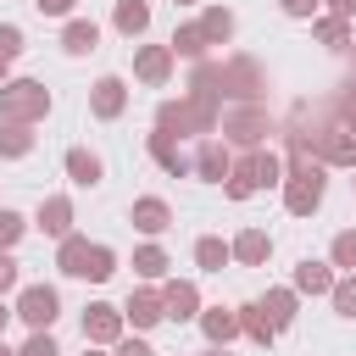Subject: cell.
<instances>
[{
	"instance_id": "obj_1",
	"label": "cell",
	"mask_w": 356,
	"mask_h": 356,
	"mask_svg": "<svg viewBox=\"0 0 356 356\" xmlns=\"http://www.w3.org/2000/svg\"><path fill=\"white\" fill-rule=\"evenodd\" d=\"M217 122H222V100L217 95H200V89L156 106V128H167L172 139H184V134H200L206 139V134H217Z\"/></svg>"
},
{
	"instance_id": "obj_2",
	"label": "cell",
	"mask_w": 356,
	"mask_h": 356,
	"mask_svg": "<svg viewBox=\"0 0 356 356\" xmlns=\"http://www.w3.org/2000/svg\"><path fill=\"white\" fill-rule=\"evenodd\" d=\"M267 184H284V156H273L267 145H256V150L234 156V172L222 178V195H228V200H250V195L267 189Z\"/></svg>"
},
{
	"instance_id": "obj_3",
	"label": "cell",
	"mask_w": 356,
	"mask_h": 356,
	"mask_svg": "<svg viewBox=\"0 0 356 356\" xmlns=\"http://www.w3.org/2000/svg\"><path fill=\"white\" fill-rule=\"evenodd\" d=\"M222 100L228 106H267V67L256 56H228L222 61Z\"/></svg>"
},
{
	"instance_id": "obj_4",
	"label": "cell",
	"mask_w": 356,
	"mask_h": 356,
	"mask_svg": "<svg viewBox=\"0 0 356 356\" xmlns=\"http://www.w3.org/2000/svg\"><path fill=\"white\" fill-rule=\"evenodd\" d=\"M0 117L6 122H44L50 117V89L39 78H6L0 83Z\"/></svg>"
},
{
	"instance_id": "obj_5",
	"label": "cell",
	"mask_w": 356,
	"mask_h": 356,
	"mask_svg": "<svg viewBox=\"0 0 356 356\" xmlns=\"http://www.w3.org/2000/svg\"><path fill=\"white\" fill-rule=\"evenodd\" d=\"M217 128H222V139L239 145V150H256L267 134H278V122L267 117V106H228Z\"/></svg>"
},
{
	"instance_id": "obj_6",
	"label": "cell",
	"mask_w": 356,
	"mask_h": 356,
	"mask_svg": "<svg viewBox=\"0 0 356 356\" xmlns=\"http://www.w3.org/2000/svg\"><path fill=\"white\" fill-rule=\"evenodd\" d=\"M328 167H306V172H284V211L289 217H312L317 206H323V189H328V178H323Z\"/></svg>"
},
{
	"instance_id": "obj_7",
	"label": "cell",
	"mask_w": 356,
	"mask_h": 356,
	"mask_svg": "<svg viewBox=\"0 0 356 356\" xmlns=\"http://www.w3.org/2000/svg\"><path fill=\"white\" fill-rule=\"evenodd\" d=\"M17 317H22L28 328H50V323L61 317V295H56L50 284H22V295H17Z\"/></svg>"
},
{
	"instance_id": "obj_8",
	"label": "cell",
	"mask_w": 356,
	"mask_h": 356,
	"mask_svg": "<svg viewBox=\"0 0 356 356\" xmlns=\"http://www.w3.org/2000/svg\"><path fill=\"white\" fill-rule=\"evenodd\" d=\"M122 306H106V300H95V306H83V339L89 345H117L122 339Z\"/></svg>"
},
{
	"instance_id": "obj_9",
	"label": "cell",
	"mask_w": 356,
	"mask_h": 356,
	"mask_svg": "<svg viewBox=\"0 0 356 356\" xmlns=\"http://www.w3.org/2000/svg\"><path fill=\"white\" fill-rule=\"evenodd\" d=\"M172 61H178L172 44H139V50H134V78L150 83V89H161V83L172 78Z\"/></svg>"
},
{
	"instance_id": "obj_10",
	"label": "cell",
	"mask_w": 356,
	"mask_h": 356,
	"mask_svg": "<svg viewBox=\"0 0 356 356\" xmlns=\"http://www.w3.org/2000/svg\"><path fill=\"white\" fill-rule=\"evenodd\" d=\"M89 111H95L100 122H117V117L128 111V83H122L117 72L95 78V89H89Z\"/></svg>"
},
{
	"instance_id": "obj_11",
	"label": "cell",
	"mask_w": 356,
	"mask_h": 356,
	"mask_svg": "<svg viewBox=\"0 0 356 356\" xmlns=\"http://www.w3.org/2000/svg\"><path fill=\"white\" fill-rule=\"evenodd\" d=\"M312 150H317V161H323V167H350V172H356V134H350L345 122H339V128H328Z\"/></svg>"
},
{
	"instance_id": "obj_12",
	"label": "cell",
	"mask_w": 356,
	"mask_h": 356,
	"mask_svg": "<svg viewBox=\"0 0 356 356\" xmlns=\"http://www.w3.org/2000/svg\"><path fill=\"white\" fill-rule=\"evenodd\" d=\"M122 317L134 328H156V323H167V295L161 289H134L128 306H122Z\"/></svg>"
},
{
	"instance_id": "obj_13",
	"label": "cell",
	"mask_w": 356,
	"mask_h": 356,
	"mask_svg": "<svg viewBox=\"0 0 356 356\" xmlns=\"http://www.w3.org/2000/svg\"><path fill=\"white\" fill-rule=\"evenodd\" d=\"M200 334L211 339V345H228V339H239L245 328H239V306H200Z\"/></svg>"
},
{
	"instance_id": "obj_14",
	"label": "cell",
	"mask_w": 356,
	"mask_h": 356,
	"mask_svg": "<svg viewBox=\"0 0 356 356\" xmlns=\"http://www.w3.org/2000/svg\"><path fill=\"white\" fill-rule=\"evenodd\" d=\"M128 222H134L139 234H167V228H172V206H167L161 195H139L134 211H128Z\"/></svg>"
},
{
	"instance_id": "obj_15",
	"label": "cell",
	"mask_w": 356,
	"mask_h": 356,
	"mask_svg": "<svg viewBox=\"0 0 356 356\" xmlns=\"http://www.w3.org/2000/svg\"><path fill=\"white\" fill-rule=\"evenodd\" d=\"M228 245H234V261L239 267H267V256H273V234L267 228H239Z\"/></svg>"
},
{
	"instance_id": "obj_16",
	"label": "cell",
	"mask_w": 356,
	"mask_h": 356,
	"mask_svg": "<svg viewBox=\"0 0 356 356\" xmlns=\"http://www.w3.org/2000/svg\"><path fill=\"white\" fill-rule=\"evenodd\" d=\"M161 295H167V317H172V323L200 317V289H195V278H167Z\"/></svg>"
},
{
	"instance_id": "obj_17",
	"label": "cell",
	"mask_w": 356,
	"mask_h": 356,
	"mask_svg": "<svg viewBox=\"0 0 356 356\" xmlns=\"http://www.w3.org/2000/svg\"><path fill=\"white\" fill-rule=\"evenodd\" d=\"M145 150H150V156H156V161H161V167H167L172 178H184V172H195V156H184V150H178V139H172L167 128H156V134L145 139Z\"/></svg>"
},
{
	"instance_id": "obj_18",
	"label": "cell",
	"mask_w": 356,
	"mask_h": 356,
	"mask_svg": "<svg viewBox=\"0 0 356 356\" xmlns=\"http://www.w3.org/2000/svg\"><path fill=\"white\" fill-rule=\"evenodd\" d=\"M234 172V156H228V145H217V139H200V150H195V178H206V184H222Z\"/></svg>"
},
{
	"instance_id": "obj_19",
	"label": "cell",
	"mask_w": 356,
	"mask_h": 356,
	"mask_svg": "<svg viewBox=\"0 0 356 356\" xmlns=\"http://www.w3.org/2000/svg\"><path fill=\"white\" fill-rule=\"evenodd\" d=\"M61 167H67V178H72V184H78V189H95V184H100V178H106V161H100V156H95V150H83V145H72V150H67V161H61Z\"/></svg>"
},
{
	"instance_id": "obj_20",
	"label": "cell",
	"mask_w": 356,
	"mask_h": 356,
	"mask_svg": "<svg viewBox=\"0 0 356 356\" xmlns=\"http://www.w3.org/2000/svg\"><path fill=\"white\" fill-rule=\"evenodd\" d=\"M89 239L83 234H67V239H56V267L67 273V278H89Z\"/></svg>"
},
{
	"instance_id": "obj_21",
	"label": "cell",
	"mask_w": 356,
	"mask_h": 356,
	"mask_svg": "<svg viewBox=\"0 0 356 356\" xmlns=\"http://www.w3.org/2000/svg\"><path fill=\"white\" fill-rule=\"evenodd\" d=\"M39 228H44L50 239H67V234H72V200H67V195H44V200H39Z\"/></svg>"
},
{
	"instance_id": "obj_22",
	"label": "cell",
	"mask_w": 356,
	"mask_h": 356,
	"mask_svg": "<svg viewBox=\"0 0 356 356\" xmlns=\"http://www.w3.org/2000/svg\"><path fill=\"white\" fill-rule=\"evenodd\" d=\"M239 328H245V339H256V345H273V339L284 334V328L267 317V306H261V300H245V306H239Z\"/></svg>"
},
{
	"instance_id": "obj_23",
	"label": "cell",
	"mask_w": 356,
	"mask_h": 356,
	"mask_svg": "<svg viewBox=\"0 0 356 356\" xmlns=\"http://www.w3.org/2000/svg\"><path fill=\"white\" fill-rule=\"evenodd\" d=\"M295 289H300V295H328V289H334V261H312V256H306V261L295 267Z\"/></svg>"
},
{
	"instance_id": "obj_24",
	"label": "cell",
	"mask_w": 356,
	"mask_h": 356,
	"mask_svg": "<svg viewBox=\"0 0 356 356\" xmlns=\"http://www.w3.org/2000/svg\"><path fill=\"white\" fill-rule=\"evenodd\" d=\"M111 28H117L122 39H139V33L150 28V6H145V0H117V11H111Z\"/></svg>"
},
{
	"instance_id": "obj_25",
	"label": "cell",
	"mask_w": 356,
	"mask_h": 356,
	"mask_svg": "<svg viewBox=\"0 0 356 356\" xmlns=\"http://www.w3.org/2000/svg\"><path fill=\"white\" fill-rule=\"evenodd\" d=\"M95 44H100V28H95L89 17H72V22L61 28V50H67V56H89Z\"/></svg>"
},
{
	"instance_id": "obj_26",
	"label": "cell",
	"mask_w": 356,
	"mask_h": 356,
	"mask_svg": "<svg viewBox=\"0 0 356 356\" xmlns=\"http://www.w3.org/2000/svg\"><path fill=\"white\" fill-rule=\"evenodd\" d=\"M172 56H184V61H206V50H211V39L200 33V22H184V28H172Z\"/></svg>"
},
{
	"instance_id": "obj_27",
	"label": "cell",
	"mask_w": 356,
	"mask_h": 356,
	"mask_svg": "<svg viewBox=\"0 0 356 356\" xmlns=\"http://www.w3.org/2000/svg\"><path fill=\"white\" fill-rule=\"evenodd\" d=\"M228 261H234V245H228V239H217V234H200V239H195V267L222 273Z\"/></svg>"
},
{
	"instance_id": "obj_28",
	"label": "cell",
	"mask_w": 356,
	"mask_h": 356,
	"mask_svg": "<svg viewBox=\"0 0 356 356\" xmlns=\"http://www.w3.org/2000/svg\"><path fill=\"white\" fill-rule=\"evenodd\" d=\"M312 33H317V44H328V50H350V39H356V33H350V17H334V11L317 17Z\"/></svg>"
},
{
	"instance_id": "obj_29",
	"label": "cell",
	"mask_w": 356,
	"mask_h": 356,
	"mask_svg": "<svg viewBox=\"0 0 356 356\" xmlns=\"http://www.w3.org/2000/svg\"><path fill=\"white\" fill-rule=\"evenodd\" d=\"M261 306H267V317H273L278 328H289V323H295V312H300V289H295V284H289V289H267V295H261Z\"/></svg>"
},
{
	"instance_id": "obj_30",
	"label": "cell",
	"mask_w": 356,
	"mask_h": 356,
	"mask_svg": "<svg viewBox=\"0 0 356 356\" xmlns=\"http://www.w3.org/2000/svg\"><path fill=\"white\" fill-rule=\"evenodd\" d=\"M28 150H33V122H6V117H0V156L17 161V156H28Z\"/></svg>"
},
{
	"instance_id": "obj_31",
	"label": "cell",
	"mask_w": 356,
	"mask_h": 356,
	"mask_svg": "<svg viewBox=\"0 0 356 356\" xmlns=\"http://www.w3.org/2000/svg\"><path fill=\"white\" fill-rule=\"evenodd\" d=\"M200 33H206L211 44H228V39H234V11H228V6H206V11H200Z\"/></svg>"
},
{
	"instance_id": "obj_32",
	"label": "cell",
	"mask_w": 356,
	"mask_h": 356,
	"mask_svg": "<svg viewBox=\"0 0 356 356\" xmlns=\"http://www.w3.org/2000/svg\"><path fill=\"white\" fill-rule=\"evenodd\" d=\"M167 267H172V261H167L161 245H139V250H134V273H139V278L156 284V278H167Z\"/></svg>"
},
{
	"instance_id": "obj_33",
	"label": "cell",
	"mask_w": 356,
	"mask_h": 356,
	"mask_svg": "<svg viewBox=\"0 0 356 356\" xmlns=\"http://www.w3.org/2000/svg\"><path fill=\"white\" fill-rule=\"evenodd\" d=\"M328 261H334V267H345V273H356V228H339V234H334Z\"/></svg>"
},
{
	"instance_id": "obj_34",
	"label": "cell",
	"mask_w": 356,
	"mask_h": 356,
	"mask_svg": "<svg viewBox=\"0 0 356 356\" xmlns=\"http://www.w3.org/2000/svg\"><path fill=\"white\" fill-rule=\"evenodd\" d=\"M328 300H334V312H339V317H356V273H345V278H334V289H328Z\"/></svg>"
},
{
	"instance_id": "obj_35",
	"label": "cell",
	"mask_w": 356,
	"mask_h": 356,
	"mask_svg": "<svg viewBox=\"0 0 356 356\" xmlns=\"http://www.w3.org/2000/svg\"><path fill=\"white\" fill-rule=\"evenodd\" d=\"M334 111H339V122H345V128L356 134V72H350V78H345V83L334 89Z\"/></svg>"
},
{
	"instance_id": "obj_36",
	"label": "cell",
	"mask_w": 356,
	"mask_h": 356,
	"mask_svg": "<svg viewBox=\"0 0 356 356\" xmlns=\"http://www.w3.org/2000/svg\"><path fill=\"white\" fill-rule=\"evenodd\" d=\"M111 273H117V250H111V245H95V250H89V278L106 284Z\"/></svg>"
},
{
	"instance_id": "obj_37",
	"label": "cell",
	"mask_w": 356,
	"mask_h": 356,
	"mask_svg": "<svg viewBox=\"0 0 356 356\" xmlns=\"http://www.w3.org/2000/svg\"><path fill=\"white\" fill-rule=\"evenodd\" d=\"M22 228H28V222H22V211H11V206H0V250H11V245L22 239Z\"/></svg>"
},
{
	"instance_id": "obj_38",
	"label": "cell",
	"mask_w": 356,
	"mask_h": 356,
	"mask_svg": "<svg viewBox=\"0 0 356 356\" xmlns=\"http://www.w3.org/2000/svg\"><path fill=\"white\" fill-rule=\"evenodd\" d=\"M17 56H22V28L0 22V61H17Z\"/></svg>"
},
{
	"instance_id": "obj_39",
	"label": "cell",
	"mask_w": 356,
	"mask_h": 356,
	"mask_svg": "<svg viewBox=\"0 0 356 356\" xmlns=\"http://www.w3.org/2000/svg\"><path fill=\"white\" fill-rule=\"evenodd\" d=\"M17 356H61V350H56V339H50V328H33V334H28V345H22Z\"/></svg>"
},
{
	"instance_id": "obj_40",
	"label": "cell",
	"mask_w": 356,
	"mask_h": 356,
	"mask_svg": "<svg viewBox=\"0 0 356 356\" xmlns=\"http://www.w3.org/2000/svg\"><path fill=\"white\" fill-rule=\"evenodd\" d=\"M17 278H22L17 256H11V250H0V295H6V289H17Z\"/></svg>"
},
{
	"instance_id": "obj_41",
	"label": "cell",
	"mask_w": 356,
	"mask_h": 356,
	"mask_svg": "<svg viewBox=\"0 0 356 356\" xmlns=\"http://www.w3.org/2000/svg\"><path fill=\"white\" fill-rule=\"evenodd\" d=\"M111 356H156V350H150L145 339H117V345H111Z\"/></svg>"
},
{
	"instance_id": "obj_42",
	"label": "cell",
	"mask_w": 356,
	"mask_h": 356,
	"mask_svg": "<svg viewBox=\"0 0 356 356\" xmlns=\"http://www.w3.org/2000/svg\"><path fill=\"white\" fill-rule=\"evenodd\" d=\"M278 6H284V17H317L323 0H278Z\"/></svg>"
},
{
	"instance_id": "obj_43",
	"label": "cell",
	"mask_w": 356,
	"mask_h": 356,
	"mask_svg": "<svg viewBox=\"0 0 356 356\" xmlns=\"http://www.w3.org/2000/svg\"><path fill=\"white\" fill-rule=\"evenodd\" d=\"M33 6H39V17H72L78 0H33Z\"/></svg>"
},
{
	"instance_id": "obj_44",
	"label": "cell",
	"mask_w": 356,
	"mask_h": 356,
	"mask_svg": "<svg viewBox=\"0 0 356 356\" xmlns=\"http://www.w3.org/2000/svg\"><path fill=\"white\" fill-rule=\"evenodd\" d=\"M323 6H328L334 17H356V0H323Z\"/></svg>"
},
{
	"instance_id": "obj_45",
	"label": "cell",
	"mask_w": 356,
	"mask_h": 356,
	"mask_svg": "<svg viewBox=\"0 0 356 356\" xmlns=\"http://www.w3.org/2000/svg\"><path fill=\"white\" fill-rule=\"evenodd\" d=\"M11 317H17V306H6V300H0V334H6V323H11Z\"/></svg>"
},
{
	"instance_id": "obj_46",
	"label": "cell",
	"mask_w": 356,
	"mask_h": 356,
	"mask_svg": "<svg viewBox=\"0 0 356 356\" xmlns=\"http://www.w3.org/2000/svg\"><path fill=\"white\" fill-rule=\"evenodd\" d=\"M206 356H228V345H211V350H206Z\"/></svg>"
},
{
	"instance_id": "obj_47",
	"label": "cell",
	"mask_w": 356,
	"mask_h": 356,
	"mask_svg": "<svg viewBox=\"0 0 356 356\" xmlns=\"http://www.w3.org/2000/svg\"><path fill=\"white\" fill-rule=\"evenodd\" d=\"M0 356H17V350H11V345H6V339H0Z\"/></svg>"
},
{
	"instance_id": "obj_48",
	"label": "cell",
	"mask_w": 356,
	"mask_h": 356,
	"mask_svg": "<svg viewBox=\"0 0 356 356\" xmlns=\"http://www.w3.org/2000/svg\"><path fill=\"white\" fill-rule=\"evenodd\" d=\"M6 67H11V61H0V83H6Z\"/></svg>"
},
{
	"instance_id": "obj_49",
	"label": "cell",
	"mask_w": 356,
	"mask_h": 356,
	"mask_svg": "<svg viewBox=\"0 0 356 356\" xmlns=\"http://www.w3.org/2000/svg\"><path fill=\"white\" fill-rule=\"evenodd\" d=\"M83 356H100V345H89V350H83Z\"/></svg>"
},
{
	"instance_id": "obj_50",
	"label": "cell",
	"mask_w": 356,
	"mask_h": 356,
	"mask_svg": "<svg viewBox=\"0 0 356 356\" xmlns=\"http://www.w3.org/2000/svg\"><path fill=\"white\" fill-rule=\"evenodd\" d=\"M172 6H195V0H172Z\"/></svg>"
},
{
	"instance_id": "obj_51",
	"label": "cell",
	"mask_w": 356,
	"mask_h": 356,
	"mask_svg": "<svg viewBox=\"0 0 356 356\" xmlns=\"http://www.w3.org/2000/svg\"><path fill=\"white\" fill-rule=\"evenodd\" d=\"M350 56H356V39H350Z\"/></svg>"
}]
</instances>
